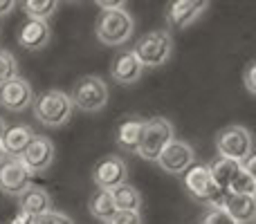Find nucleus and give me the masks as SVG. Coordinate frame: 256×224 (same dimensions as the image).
I'll list each match as a JSON object with an SVG mask.
<instances>
[{"label": "nucleus", "instance_id": "obj_13", "mask_svg": "<svg viewBox=\"0 0 256 224\" xmlns=\"http://www.w3.org/2000/svg\"><path fill=\"white\" fill-rule=\"evenodd\" d=\"M207 9L209 2H202V0H176L166 9V22L173 29H184L194 25Z\"/></svg>", "mask_w": 256, "mask_h": 224}, {"label": "nucleus", "instance_id": "obj_10", "mask_svg": "<svg viewBox=\"0 0 256 224\" xmlns=\"http://www.w3.org/2000/svg\"><path fill=\"white\" fill-rule=\"evenodd\" d=\"M194 164H196L194 146L186 144V141H180V139H173L158 157V166L162 168V171L171 173V175H184Z\"/></svg>", "mask_w": 256, "mask_h": 224}, {"label": "nucleus", "instance_id": "obj_12", "mask_svg": "<svg viewBox=\"0 0 256 224\" xmlns=\"http://www.w3.org/2000/svg\"><path fill=\"white\" fill-rule=\"evenodd\" d=\"M34 101V90H32L30 81L22 76H16L9 83L0 85V106L9 112H22L25 108L32 106Z\"/></svg>", "mask_w": 256, "mask_h": 224}, {"label": "nucleus", "instance_id": "obj_5", "mask_svg": "<svg viewBox=\"0 0 256 224\" xmlns=\"http://www.w3.org/2000/svg\"><path fill=\"white\" fill-rule=\"evenodd\" d=\"M184 189L191 195V200L209 209H218L225 202V193L214 184L212 175L207 171V164H194L184 173Z\"/></svg>", "mask_w": 256, "mask_h": 224}, {"label": "nucleus", "instance_id": "obj_1", "mask_svg": "<svg viewBox=\"0 0 256 224\" xmlns=\"http://www.w3.org/2000/svg\"><path fill=\"white\" fill-rule=\"evenodd\" d=\"M132 31H135V20L126 9H112V11H102L94 22V34H97L99 43L110 45V47H120L130 40Z\"/></svg>", "mask_w": 256, "mask_h": 224}, {"label": "nucleus", "instance_id": "obj_16", "mask_svg": "<svg viewBox=\"0 0 256 224\" xmlns=\"http://www.w3.org/2000/svg\"><path fill=\"white\" fill-rule=\"evenodd\" d=\"M34 139V130L25 123H14V126H7L0 137V144L4 148V155L7 157H18L22 150L30 146V141Z\"/></svg>", "mask_w": 256, "mask_h": 224}, {"label": "nucleus", "instance_id": "obj_15", "mask_svg": "<svg viewBox=\"0 0 256 224\" xmlns=\"http://www.w3.org/2000/svg\"><path fill=\"white\" fill-rule=\"evenodd\" d=\"M50 38H52V29L48 22L40 20H27L18 31V43L27 52H38V49L48 47Z\"/></svg>", "mask_w": 256, "mask_h": 224}, {"label": "nucleus", "instance_id": "obj_34", "mask_svg": "<svg viewBox=\"0 0 256 224\" xmlns=\"http://www.w3.org/2000/svg\"><path fill=\"white\" fill-rule=\"evenodd\" d=\"M4 157H7V155H4V148H2V144H0V162H2Z\"/></svg>", "mask_w": 256, "mask_h": 224}, {"label": "nucleus", "instance_id": "obj_32", "mask_svg": "<svg viewBox=\"0 0 256 224\" xmlns=\"http://www.w3.org/2000/svg\"><path fill=\"white\" fill-rule=\"evenodd\" d=\"M9 224H32V216H27V213H16V218H14Z\"/></svg>", "mask_w": 256, "mask_h": 224}, {"label": "nucleus", "instance_id": "obj_28", "mask_svg": "<svg viewBox=\"0 0 256 224\" xmlns=\"http://www.w3.org/2000/svg\"><path fill=\"white\" fill-rule=\"evenodd\" d=\"M104 224H142V216L132 211H115Z\"/></svg>", "mask_w": 256, "mask_h": 224}, {"label": "nucleus", "instance_id": "obj_11", "mask_svg": "<svg viewBox=\"0 0 256 224\" xmlns=\"http://www.w3.org/2000/svg\"><path fill=\"white\" fill-rule=\"evenodd\" d=\"M18 159H20L22 166H25L32 175H36V173H45L54 164V144H52V139L34 135V139L30 141V146L18 155Z\"/></svg>", "mask_w": 256, "mask_h": 224}, {"label": "nucleus", "instance_id": "obj_22", "mask_svg": "<svg viewBox=\"0 0 256 224\" xmlns=\"http://www.w3.org/2000/svg\"><path fill=\"white\" fill-rule=\"evenodd\" d=\"M88 211H90V216H92V218L106 222L108 218L117 211L115 202H112L110 191H97V193L90 198V202H88Z\"/></svg>", "mask_w": 256, "mask_h": 224}, {"label": "nucleus", "instance_id": "obj_17", "mask_svg": "<svg viewBox=\"0 0 256 224\" xmlns=\"http://www.w3.org/2000/svg\"><path fill=\"white\" fill-rule=\"evenodd\" d=\"M18 211L27 213V216H32V218L43 216V213L52 211V195L45 189H40V186L32 184L30 189L18 198Z\"/></svg>", "mask_w": 256, "mask_h": 224}, {"label": "nucleus", "instance_id": "obj_6", "mask_svg": "<svg viewBox=\"0 0 256 224\" xmlns=\"http://www.w3.org/2000/svg\"><path fill=\"white\" fill-rule=\"evenodd\" d=\"M216 148H218V157L243 164L250 155H254L252 132L245 126H227L216 135Z\"/></svg>", "mask_w": 256, "mask_h": 224}, {"label": "nucleus", "instance_id": "obj_31", "mask_svg": "<svg viewBox=\"0 0 256 224\" xmlns=\"http://www.w3.org/2000/svg\"><path fill=\"white\" fill-rule=\"evenodd\" d=\"M14 7H16V2H14V0H0V18L7 16Z\"/></svg>", "mask_w": 256, "mask_h": 224}, {"label": "nucleus", "instance_id": "obj_2", "mask_svg": "<svg viewBox=\"0 0 256 224\" xmlns=\"http://www.w3.org/2000/svg\"><path fill=\"white\" fill-rule=\"evenodd\" d=\"M32 103H34V117L48 128L66 126L74 110L70 94H66L63 90H48V92L34 97Z\"/></svg>", "mask_w": 256, "mask_h": 224}, {"label": "nucleus", "instance_id": "obj_24", "mask_svg": "<svg viewBox=\"0 0 256 224\" xmlns=\"http://www.w3.org/2000/svg\"><path fill=\"white\" fill-rule=\"evenodd\" d=\"M256 193V177L254 173L245 171L243 166L236 171V175L232 177L230 186H227V195H254Z\"/></svg>", "mask_w": 256, "mask_h": 224}, {"label": "nucleus", "instance_id": "obj_25", "mask_svg": "<svg viewBox=\"0 0 256 224\" xmlns=\"http://www.w3.org/2000/svg\"><path fill=\"white\" fill-rule=\"evenodd\" d=\"M18 76V61L9 49H0V85Z\"/></svg>", "mask_w": 256, "mask_h": 224}, {"label": "nucleus", "instance_id": "obj_30", "mask_svg": "<svg viewBox=\"0 0 256 224\" xmlns=\"http://www.w3.org/2000/svg\"><path fill=\"white\" fill-rule=\"evenodd\" d=\"M99 7H102V11H112V9H124L126 7V2H110V0H99Z\"/></svg>", "mask_w": 256, "mask_h": 224}, {"label": "nucleus", "instance_id": "obj_20", "mask_svg": "<svg viewBox=\"0 0 256 224\" xmlns=\"http://www.w3.org/2000/svg\"><path fill=\"white\" fill-rule=\"evenodd\" d=\"M238 168H240V164L232 162V159H225V157H216L207 164V171H209V175H212L214 184H216L225 195H227V186H230L232 177L236 175Z\"/></svg>", "mask_w": 256, "mask_h": 224}, {"label": "nucleus", "instance_id": "obj_23", "mask_svg": "<svg viewBox=\"0 0 256 224\" xmlns=\"http://www.w3.org/2000/svg\"><path fill=\"white\" fill-rule=\"evenodd\" d=\"M56 9H58L56 0H27V2H22V11H25V16L30 20L48 22L56 13Z\"/></svg>", "mask_w": 256, "mask_h": 224}, {"label": "nucleus", "instance_id": "obj_27", "mask_svg": "<svg viewBox=\"0 0 256 224\" xmlns=\"http://www.w3.org/2000/svg\"><path fill=\"white\" fill-rule=\"evenodd\" d=\"M200 224H236V222L232 220L225 209L218 207V209H207V213L200 218Z\"/></svg>", "mask_w": 256, "mask_h": 224}, {"label": "nucleus", "instance_id": "obj_8", "mask_svg": "<svg viewBox=\"0 0 256 224\" xmlns=\"http://www.w3.org/2000/svg\"><path fill=\"white\" fill-rule=\"evenodd\" d=\"M32 175L18 157H4L0 162V191L9 198H20L32 186Z\"/></svg>", "mask_w": 256, "mask_h": 224}, {"label": "nucleus", "instance_id": "obj_33", "mask_svg": "<svg viewBox=\"0 0 256 224\" xmlns=\"http://www.w3.org/2000/svg\"><path fill=\"white\" fill-rule=\"evenodd\" d=\"M4 128H7V123H4V119H2V117H0V137H2Z\"/></svg>", "mask_w": 256, "mask_h": 224}, {"label": "nucleus", "instance_id": "obj_7", "mask_svg": "<svg viewBox=\"0 0 256 224\" xmlns=\"http://www.w3.org/2000/svg\"><path fill=\"white\" fill-rule=\"evenodd\" d=\"M72 106H76L79 110L84 112H99L106 108L108 103V85L102 76H81L79 81L74 83L70 94Z\"/></svg>", "mask_w": 256, "mask_h": 224}, {"label": "nucleus", "instance_id": "obj_19", "mask_svg": "<svg viewBox=\"0 0 256 224\" xmlns=\"http://www.w3.org/2000/svg\"><path fill=\"white\" fill-rule=\"evenodd\" d=\"M142 130H144V119H126V121L120 123L115 132V141L122 150L126 153H137V146H140L142 139Z\"/></svg>", "mask_w": 256, "mask_h": 224}, {"label": "nucleus", "instance_id": "obj_3", "mask_svg": "<svg viewBox=\"0 0 256 224\" xmlns=\"http://www.w3.org/2000/svg\"><path fill=\"white\" fill-rule=\"evenodd\" d=\"M135 58L142 63V67H160L171 58L173 52V38L168 31L153 29L146 31L144 36L137 38V43L130 49Z\"/></svg>", "mask_w": 256, "mask_h": 224}, {"label": "nucleus", "instance_id": "obj_18", "mask_svg": "<svg viewBox=\"0 0 256 224\" xmlns=\"http://www.w3.org/2000/svg\"><path fill=\"white\" fill-rule=\"evenodd\" d=\"M222 209L230 213L236 224H250L256 218V198L254 195H225Z\"/></svg>", "mask_w": 256, "mask_h": 224}, {"label": "nucleus", "instance_id": "obj_26", "mask_svg": "<svg viewBox=\"0 0 256 224\" xmlns=\"http://www.w3.org/2000/svg\"><path fill=\"white\" fill-rule=\"evenodd\" d=\"M32 224H74V220H72L68 213H61V211H48L43 213V216H36L32 218Z\"/></svg>", "mask_w": 256, "mask_h": 224}, {"label": "nucleus", "instance_id": "obj_14", "mask_svg": "<svg viewBox=\"0 0 256 224\" xmlns=\"http://www.w3.org/2000/svg\"><path fill=\"white\" fill-rule=\"evenodd\" d=\"M144 74V67L142 63L135 58V54L130 49H122L110 63V76L115 83L120 85H132L142 79Z\"/></svg>", "mask_w": 256, "mask_h": 224}, {"label": "nucleus", "instance_id": "obj_4", "mask_svg": "<svg viewBox=\"0 0 256 224\" xmlns=\"http://www.w3.org/2000/svg\"><path fill=\"white\" fill-rule=\"evenodd\" d=\"M173 123L166 117H150L144 121L142 139L137 146V155L146 162H158L160 153L173 141Z\"/></svg>", "mask_w": 256, "mask_h": 224}, {"label": "nucleus", "instance_id": "obj_9", "mask_svg": "<svg viewBox=\"0 0 256 224\" xmlns=\"http://www.w3.org/2000/svg\"><path fill=\"white\" fill-rule=\"evenodd\" d=\"M92 182L99 191H112L128 182V166L120 155H106L94 164Z\"/></svg>", "mask_w": 256, "mask_h": 224}, {"label": "nucleus", "instance_id": "obj_29", "mask_svg": "<svg viewBox=\"0 0 256 224\" xmlns=\"http://www.w3.org/2000/svg\"><path fill=\"white\" fill-rule=\"evenodd\" d=\"M245 88H248V92L252 94H256V63L252 61V63H248V67H245Z\"/></svg>", "mask_w": 256, "mask_h": 224}, {"label": "nucleus", "instance_id": "obj_21", "mask_svg": "<svg viewBox=\"0 0 256 224\" xmlns=\"http://www.w3.org/2000/svg\"><path fill=\"white\" fill-rule=\"evenodd\" d=\"M110 195H112V202H115V209H117V211L140 213L142 193L135 189V186L128 184V182H126V184H122V186H117V189H112Z\"/></svg>", "mask_w": 256, "mask_h": 224}]
</instances>
